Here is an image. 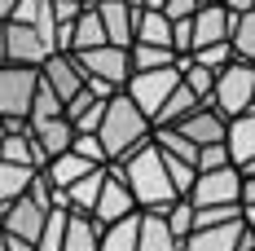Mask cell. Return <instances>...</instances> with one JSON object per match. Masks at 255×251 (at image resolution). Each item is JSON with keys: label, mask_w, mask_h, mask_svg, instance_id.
Masks as SVG:
<instances>
[{"label": "cell", "mask_w": 255, "mask_h": 251, "mask_svg": "<svg viewBox=\"0 0 255 251\" xmlns=\"http://www.w3.org/2000/svg\"><path fill=\"white\" fill-rule=\"evenodd\" d=\"M238 251H255V234H251V229L242 234V243H238Z\"/></svg>", "instance_id": "37"}, {"label": "cell", "mask_w": 255, "mask_h": 251, "mask_svg": "<svg viewBox=\"0 0 255 251\" xmlns=\"http://www.w3.org/2000/svg\"><path fill=\"white\" fill-rule=\"evenodd\" d=\"M150 119L124 97V93H115V97L106 101V115H102V128H97V141H102V154H106V168H115V163H124L128 154H136L141 146H150Z\"/></svg>", "instance_id": "2"}, {"label": "cell", "mask_w": 255, "mask_h": 251, "mask_svg": "<svg viewBox=\"0 0 255 251\" xmlns=\"http://www.w3.org/2000/svg\"><path fill=\"white\" fill-rule=\"evenodd\" d=\"M194 9H198V0H158V13H163L167 22H189Z\"/></svg>", "instance_id": "34"}, {"label": "cell", "mask_w": 255, "mask_h": 251, "mask_svg": "<svg viewBox=\"0 0 255 251\" xmlns=\"http://www.w3.org/2000/svg\"><path fill=\"white\" fill-rule=\"evenodd\" d=\"M40 84H44L62 106L71 97H79V93H84V71H79L75 53H53L49 62L40 66Z\"/></svg>", "instance_id": "11"}, {"label": "cell", "mask_w": 255, "mask_h": 251, "mask_svg": "<svg viewBox=\"0 0 255 251\" xmlns=\"http://www.w3.org/2000/svg\"><path fill=\"white\" fill-rule=\"evenodd\" d=\"M211 110H216L220 119H238V115L255 110V66H247V62H238V57H233L229 66L216 75Z\"/></svg>", "instance_id": "3"}, {"label": "cell", "mask_w": 255, "mask_h": 251, "mask_svg": "<svg viewBox=\"0 0 255 251\" xmlns=\"http://www.w3.org/2000/svg\"><path fill=\"white\" fill-rule=\"evenodd\" d=\"M189 62H198L203 71L220 75V71H225V66L233 62V49H229V44H211V49H198V53H189Z\"/></svg>", "instance_id": "31"}, {"label": "cell", "mask_w": 255, "mask_h": 251, "mask_svg": "<svg viewBox=\"0 0 255 251\" xmlns=\"http://www.w3.org/2000/svg\"><path fill=\"white\" fill-rule=\"evenodd\" d=\"M88 4H102V0H88Z\"/></svg>", "instance_id": "41"}, {"label": "cell", "mask_w": 255, "mask_h": 251, "mask_svg": "<svg viewBox=\"0 0 255 251\" xmlns=\"http://www.w3.org/2000/svg\"><path fill=\"white\" fill-rule=\"evenodd\" d=\"M31 137H35L40 154H44V159H53V154H66V150H71L75 128L66 124V115H62V119H49V124H35V128H31Z\"/></svg>", "instance_id": "20"}, {"label": "cell", "mask_w": 255, "mask_h": 251, "mask_svg": "<svg viewBox=\"0 0 255 251\" xmlns=\"http://www.w3.org/2000/svg\"><path fill=\"white\" fill-rule=\"evenodd\" d=\"M163 225H167V234H172L176 243H185V238L194 234V212H189V203H185V199L172 203V207L163 212Z\"/></svg>", "instance_id": "30"}, {"label": "cell", "mask_w": 255, "mask_h": 251, "mask_svg": "<svg viewBox=\"0 0 255 251\" xmlns=\"http://www.w3.org/2000/svg\"><path fill=\"white\" fill-rule=\"evenodd\" d=\"M203 4H225V0H198V9H203Z\"/></svg>", "instance_id": "39"}, {"label": "cell", "mask_w": 255, "mask_h": 251, "mask_svg": "<svg viewBox=\"0 0 255 251\" xmlns=\"http://www.w3.org/2000/svg\"><path fill=\"white\" fill-rule=\"evenodd\" d=\"M136 13H141L136 0H102L97 4V18H102V31H106V44L110 49H132Z\"/></svg>", "instance_id": "10"}, {"label": "cell", "mask_w": 255, "mask_h": 251, "mask_svg": "<svg viewBox=\"0 0 255 251\" xmlns=\"http://www.w3.org/2000/svg\"><path fill=\"white\" fill-rule=\"evenodd\" d=\"M106 44V31L102 18H97V4H84V13L71 26V53H88V49H102Z\"/></svg>", "instance_id": "21"}, {"label": "cell", "mask_w": 255, "mask_h": 251, "mask_svg": "<svg viewBox=\"0 0 255 251\" xmlns=\"http://www.w3.org/2000/svg\"><path fill=\"white\" fill-rule=\"evenodd\" d=\"M132 212H136V203L128 194V185L106 168V185H102V194H97V207L88 212V221L97 229H106V225H115V221H124V216H132Z\"/></svg>", "instance_id": "12"}, {"label": "cell", "mask_w": 255, "mask_h": 251, "mask_svg": "<svg viewBox=\"0 0 255 251\" xmlns=\"http://www.w3.org/2000/svg\"><path fill=\"white\" fill-rule=\"evenodd\" d=\"M0 128H4V119H0Z\"/></svg>", "instance_id": "42"}, {"label": "cell", "mask_w": 255, "mask_h": 251, "mask_svg": "<svg viewBox=\"0 0 255 251\" xmlns=\"http://www.w3.org/2000/svg\"><path fill=\"white\" fill-rule=\"evenodd\" d=\"M0 163H9V168H26V172H44V154L35 146V137H31V128L26 124H4L0 128Z\"/></svg>", "instance_id": "8"}, {"label": "cell", "mask_w": 255, "mask_h": 251, "mask_svg": "<svg viewBox=\"0 0 255 251\" xmlns=\"http://www.w3.org/2000/svg\"><path fill=\"white\" fill-rule=\"evenodd\" d=\"M75 62H79V71H84V79H97V84L115 88V93H124V84L132 79L128 49H110V44H102V49L75 53Z\"/></svg>", "instance_id": "7"}, {"label": "cell", "mask_w": 255, "mask_h": 251, "mask_svg": "<svg viewBox=\"0 0 255 251\" xmlns=\"http://www.w3.org/2000/svg\"><path fill=\"white\" fill-rule=\"evenodd\" d=\"M229 31H233V13L225 4L194 9V18H189V53L211 49V44H229Z\"/></svg>", "instance_id": "9"}, {"label": "cell", "mask_w": 255, "mask_h": 251, "mask_svg": "<svg viewBox=\"0 0 255 251\" xmlns=\"http://www.w3.org/2000/svg\"><path fill=\"white\" fill-rule=\"evenodd\" d=\"M132 44H154V49H172V22L154 9V4H141L136 13V35Z\"/></svg>", "instance_id": "18"}, {"label": "cell", "mask_w": 255, "mask_h": 251, "mask_svg": "<svg viewBox=\"0 0 255 251\" xmlns=\"http://www.w3.org/2000/svg\"><path fill=\"white\" fill-rule=\"evenodd\" d=\"M136 4H154V9H158V0H136Z\"/></svg>", "instance_id": "40"}, {"label": "cell", "mask_w": 255, "mask_h": 251, "mask_svg": "<svg viewBox=\"0 0 255 251\" xmlns=\"http://www.w3.org/2000/svg\"><path fill=\"white\" fill-rule=\"evenodd\" d=\"M238 199H242V172L238 168L198 172L194 185H189V194H185V203L194 212H203V207H238Z\"/></svg>", "instance_id": "6"}, {"label": "cell", "mask_w": 255, "mask_h": 251, "mask_svg": "<svg viewBox=\"0 0 255 251\" xmlns=\"http://www.w3.org/2000/svg\"><path fill=\"white\" fill-rule=\"evenodd\" d=\"M110 172L128 185L136 212H167L172 203H180L176 190H172V181H167V168H163V159H158L154 146H141L136 154H128L124 163H115Z\"/></svg>", "instance_id": "1"}, {"label": "cell", "mask_w": 255, "mask_h": 251, "mask_svg": "<svg viewBox=\"0 0 255 251\" xmlns=\"http://www.w3.org/2000/svg\"><path fill=\"white\" fill-rule=\"evenodd\" d=\"M128 66H132V75H141V71H167V66H176V53L154 49V44H132L128 49Z\"/></svg>", "instance_id": "26"}, {"label": "cell", "mask_w": 255, "mask_h": 251, "mask_svg": "<svg viewBox=\"0 0 255 251\" xmlns=\"http://www.w3.org/2000/svg\"><path fill=\"white\" fill-rule=\"evenodd\" d=\"M71 154H79V159L93 163V168H106V154H102V141H97V137H75V141H71Z\"/></svg>", "instance_id": "33"}, {"label": "cell", "mask_w": 255, "mask_h": 251, "mask_svg": "<svg viewBox=\"0 0 255 251\" xmlns=\"http://www.w3.org/2000/svg\"><path fill=\"white\" fill-rule=\"evenodd\" d=\"M93 172V163H84V159H79V154H53L49 163H44V181H49L53 190H57V194H62V190H71V185H75V181H84V176Z\"/></svg>", "instance_id": "16"}, {"label": "cell", "mask_w": 255, "mask_h": 251, "mask_svg": "<svg viewBox=\"0 0 255 251\" xmlns=\"http://www.w3.org/2000/svg\"><path fill=\"white\" fill-rule=\"evenodd\" d=\"M18 9V0H0V22H9V13Z\"/></svg>", "instance_id": "35"}, {"label": "cell", "mask_w": 255, "mask_h": 251, "mask_svg": "<svg viewBox=\"0 0 255 251\" xmlns=\"http://www.w3.org/2000/svg\"><path fill=\"white\" fill-rule=\"evenodd\" d=\"M176 84H180V71H176V66H167V71H141V75H132L124 84V97L154 124V115L163 110V101L176 93Z\"/></svg>", "instance_id": "4"}, {"label": "cell", "mask_w": 255, "mask_h": 251, "mask_svg": "<svg viewBox=\"0 0 255 251\" xmlns=\"http://www.w3.org/2000/svg\"><path fill=\"white\" fill-rule=\"evenodd\" d=\"M102 243V229L93 225L88 216L79 212H66V234H62V251H97Z\"/></svg>", "instance_id": "22"}, {"label": "cell", "mask_w": 255, "mask_h": 251, "mask_svg": "<svg viewBox=\"0 0 255 251\" xmlns=\"http://www.w3.org/2000/svg\"><path fill=\"white\" fill-rule=\"evenodd\" d=\"M242 225H247V229L255 234V207H242Z\"/></svg>", "instance_id": "36"}, {"label": "cell", "mask_w": 255, "mask_h": 251, "mask_svg": "<svg viewBox=\"0 0 255 251\" xmlns=\"http://www.w3.org/2000/svg\"><path fill=\"white\" fill-rule=\"evenodd\" d=\"M62 234H66V207H53L35 238V251H62Z\"/></svg>", "instance_id": "28"}, {"label": "cell", "mask_w": 255, "mask_h": 251, "mask_svg": "<svg viewBox=\"0 0 255 251\" xmlns=\"http://www.w3.org/2000/svg\"><path fill=\"white\" fill-rule=\"evenodd\" d=\"M35 88H40V71L0 66V119H4V124H26Z\"/></svg>", "instance_id": "5"}, {"label": "cell", "mask_w": 255, "mask_h": 251, "mask_svg": "<svg viewBox=\"0 0 255 251\" xmlns=\"http://www.w3.org/2000/svg\"><path fill=\"white\" fill-rule=\"evenodd\" d=\"M198 106H203V101L194 97V93H189L185 84H176V93H172V97L163 101V110L154 115V124H150V128H176L180 119H189V115H194Z\"/></svg>", "instance_id": "23"}, {"label": "cell", "mask_w": 255, "mask_h": 251, "mask_svg": "<svg viewBox=\"0 0 255 251\" xmlns=\"http://www.w3.org/2000/svg\"><path fill=\"white\" fill-rule=\"evenodd\" d=\"M176 132L189 146H198V150H203V146H225V119H220L211 106H198L189 119H180Z\"/></svg>", "instance_id": "14"}, {"label": "cell", "mask_w": 255, "mask_h": 251, "mask_svg": "<svg viewBox=\"0 0 255 251\" xmlns=\"http://www.w3.org/2000/svg\"><path fill=\"white\" fill-rule=\"evenodd\" d=\"M220 168H233V163H229V150H225V146H203V150H198V163H194V172H220Z\"/></svg>", "instance_id": "32"}, {"label": "cell", "mask_w": 255, "mask_h": 251, "mask_svg": "<svg viewBox=\"0 0 255 251\" xmlns=\"http://www.w3.org/2000/svg\"><path fill=\"white\" fill-rule=\"evenodd\" d=\"M136 251H180V243L163 225V212H141V221H136Z\"/></svg>", "instance_id": "19"}, {"label": "cell", "mask_w": 255, "mask_h": 251, "mask_svg": "<svg viewBox=\"0 0 255 251\" xmlns=\"http://www.w3.org/2000/svg\"><path fill=\"white\" fill-rule=\"evenodd\" d=\"M225 150H229V163L238 172L255 163V110L238 115V119H225Z\"/></svg>", "instance_id": "13"}, {"label": "cell", "mask_w": 255, "mask_h": 251, "mask_svg": "<svg viewBox=\"0 0 255 251\" xmlns=\"http://www.w3.org/2000/svg\"><path fill=\"white\" fill-rule=\"evenodd\" d=\"M102 185H106V168H93L84 181H75L71 190H62V207H66V212H79V216H88V212L97 207Z\"/></svg>", "instance_id": "17"}, {"label": "cell", "mask_w": 255, "mask_h": 251, "mask_svg": "<svg viewBox=\"0 0 255 251\" xmlns=\"http://www.w3.org/2000/svg\"><path fill=\"white\" fill-rule=\"evenodd\" d=\"M0 66H4V22H0Z\"/></svg>", "instance_id": "38"}, {"label": "cell", "mask_w": 255, "mask_h": 251, "mask_svg": "<svg viewBox=\"0 0 255 251\" xmlns=\"http://www.w3.org/2000/svg\"><path fill=\"white\" fill-rule=\"evenodd\" d=\"M136 221H141V212H132L124 221H115V225H106L97 251H136Z\"/></svg>", "instance_id": "25"}, {"label": "cell", "mask_w": 255, "mask_h": 251, "mask_svg": "<svg viewBox=\"0 0 255 251\" xmlns=\"http://www.w3.org/2000/svg\"><path fill=\"white\" fill-rule=\"evenodd\" d=\"M242 234H247V225H242V221L211 225V229H194V234L180 243V251H238Z\"/></svg>", "instance_id": "15"}, {"label": "cell", "mask_w": 255, "mask_h": 251, "mask_svg": "<svg viewBox=\"0 0 255 251\" xmlns=\"http://www.w3.org/2000/svg\"><path fill=\"white\" fill-rule=\"evenodd\" d=\"M229 49H233V57H238V62L255 66V9H247V13H233Z\"/></svg>", "instance_id": "24"}, {"label": "cell", "mask_w": 255, "mask_h": 251, "mask_svg": "<svg viewBox=\"0 0 255 251\" xmlns=\"http://www.w3.org/2000/svg\"><path fill=\"white\" fill-rule=\"evenodd\" d=\"M49 119H62V101H57L49 88L40 84V88H35V97H31V115H26V128L49 124Z\"/></svg>", "instance_id": "29"}, {"label": "cell", "mask_w": 255, "mask_h": 251, "mask_svg": "<svg viewBox=\"0 0 255 251\" xmlns=\"http://www.w3.org/2000/svg\"><path fill=\"white\" fill-rule=\"evenodd\" d=\"M35 176H40V172H26V168H9V163H0V207L18 203Z\"/></svg>", "instance_id": "27"}]
</instances>
